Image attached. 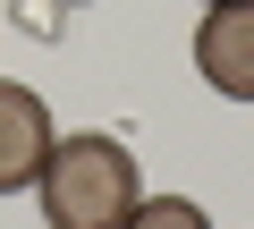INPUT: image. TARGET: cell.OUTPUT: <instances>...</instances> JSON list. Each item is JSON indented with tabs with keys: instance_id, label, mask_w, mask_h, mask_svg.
<instances>
[{
	"instance_id": "obj_2",
	"label": "cell",
	"mask_w": 254,
	"mask_h": 229,
	"mask_svg": "<svg viewBox=\"0 0 254 229\" xmlns=\"http://www.w3.org/2000/svg\"><path fill=\"white\" fill-rule=\"evenodd\" d=\"M195 68L212 93L254 102V0H212L195 26Z\"/></svg>"
},
{
	"instance_id": "obj_1",
	"label": "cell",
	"mask_w": 254,
	"mask_h": 229,
	"mask_svg": "<svg viewBox=\"0 0 254 229\" xmlns=\"http://www.w3.org/2000/svg\"><path fill=\"white\" fill-rule=\"evenodd\" d=\"M43 195V221L51 229H127L136 212V153L102 128H76V136H51V161L34 178Z\"/></svg>"
},
{
	"instance_id": "obj_4",
	"label": "cell",
	"mask_w": 254,
	"mask_h": 229,
	"mask_svg": "<svg viewBox=\"0 0 254 229\" xmlns=\"http://www.w3.org/2000/svg\"><path fill=\"white\" fill-rule=\"evenodd\" d=\"M127 229H212V221H203V204H187V195H153V204L127 212Z\"/></svg>"
},
{
	"instance_id": "obj_3",
	"label": "cell",
	"mask_w": 254,
	"mask_h": 229,
	"mask_svg": "<svg viewBox=\"0 0 254 229\" xmlns=\"http://www.w3.org/2000/svg\"><path fill=\"white\" fill-rule=\"evenodd\" d=\"M51 136H60V128H51L43 93L0 76V195H17V187H34V178H43V161H51Z\"/></svg>"
},
{
	"instance_id": "obj_5",
	"label": "cell",
	"mask_w": 254,
	"mask_h": 229,
	"mask_svg": "<svg viewBox=\"0 0 254 229\" xmlns=\"http://www.w3.org/2000/svg\"><path fill=\"white\" fill-rule=\"evenodd\" d=\"M68 9H76V0H68Z\"/></svg>"
}]
</instances>
